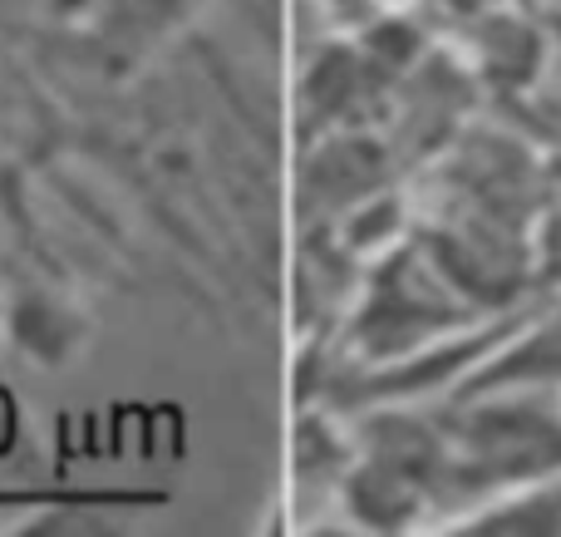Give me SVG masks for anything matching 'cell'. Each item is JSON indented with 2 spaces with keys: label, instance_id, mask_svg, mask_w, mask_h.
Here are the masks:
<instances>
[{
  "label": "cell",
  "instance_id": "4",
  "mask_svg": "<svg viewBox=\"0 0 561 537\" xmlns=\"http://www.w3.org/2000/svg\"><path fill=\"white\" fill-rule=\"evenodd\" d=\"M497 390H557L561 395V306H533L527 321L448 395L444 404Z\"/></svg>",
  "mask_w": 561,
  "mask_h": 537
},
{
  "label": "cell",
  "instance_id": "2",
  "mask_svg": "<svg viewBox=\"0 0 561 537\" xmlns=\"http://www.w3.org/2000/svg\"><path fill=\"white\" fill-rule=\"evenodd\" d=\"M468 321H483V311L448 286V276L428 262L424 247L399 242L385 256H375V266L359 282L345 341L359 365H385Z\"/></svg>",
  "mask_w": 561,
  "mask_h": 537
},
{
  "label": "cell",
  "instance_id": "10",
  "mask_svg": "<svg viewBox=\"0 0 561 537\" xmlns=\"http://www.w3.org/2000/svg\"><path fill=\"white\" fill-rule=\"evenodd\" d=\"M547 178H552V197L561 203V158H552V168H547Z\"/></svg>",
  "mask_w": 561,
  "mask_h": 537
},
{
  "label": "cell",
  "instance_id": "9",
  "mask_svg": "<svg viewBox=\"0 0 561 537\" xmlns=\"http://www.w3.org/2000/svg\"><path fill=\"white\" fill-rule=\"evenodd\" d=\"M533 276L542 286H561V203H552L533 227Z\"/></svg>",
  "mask_w": 561,
  "mask_h": 537
},
{
  "label": "cell",
  "instance_id": "5",
  "mask_svg": "<svg viewBox=\"0 0 561 537\" xmlns=\"http://www.w3.org/2000/svg\"><path fill=\"white\" fill-rule=\"evenodd\" d=\"M335 493H340L345 518L365 533H404L434 509V503H428V489L419 479H409L399 464L375 459V454H359V449H355V464L345 469V479H340Z\"/></svg>",
  "mask_w": 561,
  "mask_h": 537
},
{
  "label": "cell",
  "instance_id": "3",
  "mask_svg": "<svg viewBox=\"0 0 561 537\" xmlns=\"http://www.w3.org/2000/svg\"><path fill=\"white\" fill-rule=\"evenodd\" d=\"M89 341V316L75 296L35 276L20 262H0V345L25 355L30 365L59 370Z\"/></svg>",
  "mask_w": 561,
  "mask_h": 537
},
{
  "label": "cell",
  "instance_id": "6",
  "mask_svg": "<svg viewBox=\"0 0 561 537\" xmlns=\"http://www.w3.org/2000/svg\"><path fill=\"white\" fill-rule=\"evenodd\" d=\"M448 528L463 533H527V537H561V473L542 483H527L513 489L503 499L473 509L468 518L448 523Z\"/></svg>",
  "mask_w": 561,
  "mask_h": 537
},
{
  "label": "cell",
  "instance_id": "1",
  "mask_svg": "<svg viewBox=\"0 0 561 537\" xmlns=\"http://www.w3.org/2000/svg\"><path fill=\"white\" fill-rule=\"evenodd\" d=\"M561 473V395L497 390L444 404V473L434 509H483Z\"/></svg>",
  "mask_w": 561,
  "mask_h": 537
},
{
  "label": "cell",
  "instance_id": "7",
  "mask_svg": "<svg viewBox=\"0 0 561 537\" xmlns=\"http://www.w3.org/2000/svg\"><path fill=\"white\" fill-rule=\"evenodd\" d=\"M537 69V35L533 25L513 15H497L483 25V75L503 79L507 89H523Z\"/></svg>",
  "mask_w": 561,
  "mask_h": 537
},
{
  "label": "cell",
  "instance_id": "8",
  "mask_svg": "<svg viewBox=\"0 0 561 537\" xmlns=\"http://www.w3.org/2000/svg\"><path fill=\"white\" fill-rule=\"evenodd\" d=\"M399 227H404V207L389 193L359 197V207L345 222V247L355 256H385L389 247H399Z\"/></svg>",
  "mask_w": 561,
  "mask_h": 537
}]
</instances>
